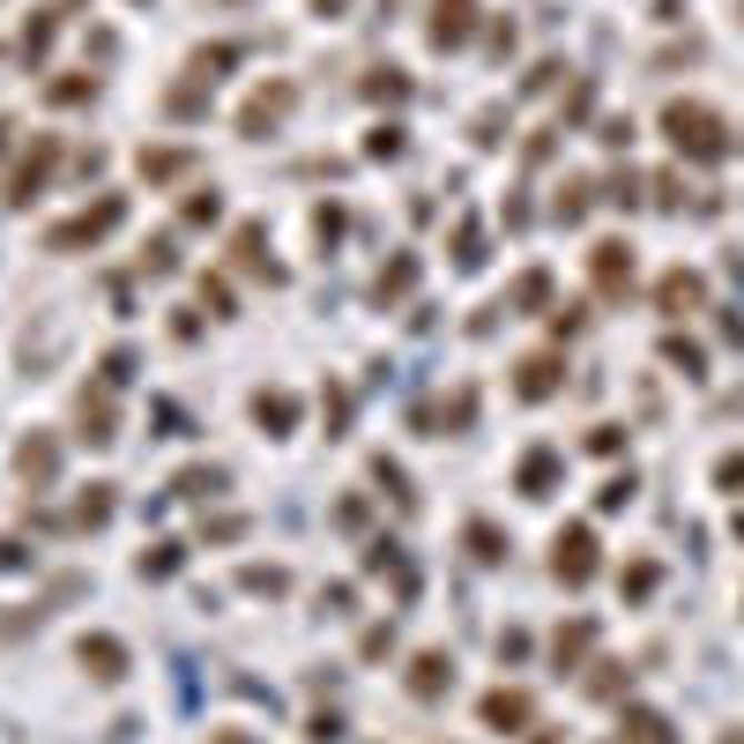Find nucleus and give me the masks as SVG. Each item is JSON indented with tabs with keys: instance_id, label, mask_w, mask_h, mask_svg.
<instances>
[{
	"instance_id": "obj_1",
	"label": "nucleus",
	"mask_w": 744,
	"mask_h": 744,
	"mask_svg": "<svg viewBox=\"0 0 744 744\" xmlns=\"http://www.w3.org/2000/svg\"><path fill=\"white\" fill-rule=\"evenodd\" d=\"M663 134L677 142V157H693V164H722L730 157V134H722V120L707 112V104H663Z\"/></svg>"
},
{
	"instance_id": "obj_2",
	"label": "nucleus",
	"mask_w": 744,
	"mask_h": 744,
	"mask_svg": "<svg viewBox=\"0 0 744 744\" xmlns=\"http://www.w3.org/2000/svg\"><path fill=\"white\" fill-rule=\"evenodd\" d=\"M120 223H127V201H120V194H104V201H90V209H82V217L52 223V231H46V247H52V253L98 247V239H112V231H120Z\"/></svg>"
},
{
	"instance_id": "obj_3",
	"label": "nucleus",
	"mask_w": 744,
	"mask_h": 744,
	"mask_svg": "<svg viewBox=\"0 0 744 744\" xmlns=\"http://www.w3.org/2000/svg\"><path fill=\"white\" fill-rule=\"evenodd\" d=\"M52 164H60V134H30L23 164H16V172H8V201H16V209H30V201L46 194Z\"/></svg>"
},
{
	"instance_id": "obj_4",
	"label": "nucleus",
	"mask_w": 744,
	"mask_h": 744,
	"mask_svg": "<svg viewBox=\"0 0 744 744\" xmlns=\"http://www.w3.org/2000/svg\"><path fill=\"white\" fill-rule=\"evenodd\" d=\"M291 104H298V82H261L247 98V112H239V134H247V142H269L275 127L291 120Z\"/></svg>"
},
{
	"instance_id": "obj_5",
	"label": "nucleus",
	"mask_w": 744,
	"mask_h": 744,
	"mask_svg": "<svg viewBox=\"0 0 744 744\" xmlns=\"http://www.w3.org/2000/svg\"><path fill=\"white\" fill-rule=\"evenodd\" d=\"M112 395H120V388H104V380L74 395V424H82L74 440H90V446H112V440H120V402H112Z\"/></svg>"
},
{
	"instance_id": "obj_6",
	"label": "nucleus",
	"mask_w": 744,
	"mask_h": 744,
	"mask_svg": "<svg viewBox=\"0 0 744 744\" xmlns=\"http://www.w3.org/2000/svg\"><path fill=\"white\" fill-rule=\"evenodd\" d=\"M551 573H559L566 589H589V581H595V536H589V529H559V544H551Z\"/></svg>"
},
{
	"instance_id": "obj_7",
	"label": "nucleus",
	"mask_w": 744,
	"mask_h": 744,
	"mask_svg": "<svg viewBox=\"0 0 744 744\" xmlns=\"http://www.w3.org/2000/svg\"><path fill=\"white\" fill-rule=\"evenodd\" d=\"M470 30H476V0H432V23H424L432 52H462Z\"/></svg>"
},
{
	"instance_id": "obj_8",
	"label": "nucleus",
	"mask_w": 744,
	"mask_h": 744,
	"mask_svg": "<svg viewBox=\"0 0 744 744\" xmlns=\"http://www.w3.org/2000/svg\"><path fill=\"white\" fill-rule=\"evenodd\" d=\"M16 476H23L30 492H52V484H60V440H52V432H30V440L16 446Z\"/></svg>"
},
{
	"instance_id": "obj_9",
	"label": "nucleus",
	"mask_w": 744,
	"mask_h": 744,
	"mask_svg": "<svg viewBox=\"0 0 744 744\" xmlns=\"http://www.w3.org/2000/svg\"><path fill=\"white\" fill-rule=\"evenodd\" d=\"M559 388H566L559 350H536V358H521V365H514V395H521V402H551Z\"/></svg>"
},
{
	"instance_id": "obj_10",
	"label": "nucleus",
	"mask_w": 744,
	"mask_h": 744,
	"mask_svg": "<svg viewBox=\"0 0 744 744\" xmlns=\"http://www.w3.org/2000/svg\"><path fill=\"white\" fill-rule=\"evenodd\" d=\"M74 663L90 670L98 685H120L127 677V641H112V633H82V641H74Z\"/></svg>"
},
{
	"instance_id": "obj_11",
	"label": "nucleus",
	"mask_w": 744,
	"mask_h": 744,
	"mask_svg": "<svg viewBox=\"0 0 744 744\" xmlns=\"http://www.w3.org/2000/svg\"><path fill=\"white\" fill-rule=\"evenodd\" d=\"M589 269H595V291H603V298L633 291V247H625V239H603V247L589 253Z\"/></svg>"
},
{
	"instance_id": "obj_12",
	"label": "nucleus",
	"mask_w": 744,
	"mask_h": 744,
	"mask_svg": "<svg viewBox=\"0 0 744 744\" xmlns=\"http://www.w3.org/2000/svg\"><path fill=\"white\" fill-rule=\"evenodd\" d=\"M559 476H566L559 446H529V454H521V470H514V484H521V499H551V492H559Z\"/></svg>"
},
{
	"instance_id": "obj_13",
	"label": "nucleus",
	"mask_w": 744,
	"mask_h": 744,
	"mask_svg": "<svg viewBox=\"0 0 744 744\" xmlns=\"http://www.w3.org/2000/svg\"><path fill=\"white\" fill-rule=\"evenodd\" d=\"M231 261H239L247 275L283 283V261H269V231H261V223H239V231H231Z\"/></svg>"
},
{
	"instance_id": "obj_14",
	"label": "nucleus",
	"mask_w": 744,
	"mask_h": 744,
	"mask_svg": "<svg viewBox=\"0 0 744 744\" xmlns=\"http://www.w3.org/2000/svg\"><path fill=\"white\" fill-rule=\"evenodd\" d=\"M60 16H68V0L60 8H30V23H23V68H46V52H52V38H60Z\"/></svg>"
},
{
	"instance_id": "obj_15",
	"label": "nucleus",
	"mask_w": 744,
	"mask_h": 744,
	"mask_svg": "<svg viewBox=\"0 0 744 744\" xmlns=\"http://www.w3.org/2000/svg\"><path fill=\"white\" fill-rule=\"evenodd\" d=\"M253 424H261L269 440H283V432L298 424V395L291 388H261V395H253Z\"/></svg>"
},
{
	"instance_id": "obj_16",
	"label": "nucleus",
	"mask_w": 744,
	"mask_h": 744,
	"mask_svg": "<svg viewBox=\"0 0 744 744\" xmlns=\"http://www.w3.org/2000/svg\"><path fill=\"white\" fill-rule=\"evenodd\" d=\"M484 722H492V730H529V722H536V700L514 693V685H499V693H484Z\"/></svg>"
},
{
	"instance_id": "obj_17",
	"label": "nucleus",
	"mask_w": 744,
	"mask_h": 744,
	"mask_svg": "<svg viewBox=\"0 0 744 744\" xmlns=\"http://www.w3.org/2000/svg\"><path fill=\"white\" fill-rule=\"evenodd\" d=\"M446 685H454V663H446L440 647H424V655H410V693H418V700H440Z\"/></svg>"
},
{
	"instance_id": "obj_18",
	"label": "nucleus",
	"mask_w": 744,
	"mask_h": 744,
	"mask_svg": "<svg viewBox=\"0 0 744 744\" xmlns=\"http://www.w3.org/2000/svg\"><path fill=\"white\" fill-rule=\"evenodd\" d=\"M194 172V149H142V179L149 187H172V179Z\"/></svg>"
},
{
	"instance_id": "obj_19",
	"label": "nucleus",
	"mask_w": 744,
	"mask_h": 744,
	"mask_svg": "<svg viewBox=\"0 0 744 744\" xmlns=\"http://www.w3.org/2000/svg\"><path fill=\"white\" fill-rule=\"evenodd\" d=\"M365 573H395V589H402V595L418 589V573H410L402 544H388V536H372V544H365Z\"/></svg>"
},
{
	"instance_id": "obj_20",
	"label": "nucleus",
	"mask_w": 744,
	"mask_h": 744,
	"mask_svg": "<svg viewBox=\"0 0 744 744\" xmlns=\"http://www.w3.org/2000/svg\"><path fill=\"white\" fill-rule=\"evenodd\" d=\"M410 283H418V253H395L388 269L372 275V298H380V305H395V298H410Z\"/></svg>"
},
{
	"instance_id": "obj_21",
	"label": "nucleus",
	"mask_w": 744,
	"mask_h": 744,
	"mask_svg": "<svg viewBox=\"0 0 744 744\" xmlns=\"http://www.w3.org/2000/svg\"><path fill=\"white\" fill-rule=\"evenodd\" d=\"M655 298H663V313H693L700 298H707V283H700L693 269H670V275H663V291H655Z\"/></svg>"
},
{
	"instance_id": "obj_22",
	"label": "nucleus",
	"mask_w": 744,
	"mask_h": 744,
	"mask_svg": "<svg viewBox=\"0 0 744 744\" xmlns=\"http://www.w3.org/2000/svg\"><path fill=\"white\" fill-rule=\"evenodd\" d=\"M179 566H187V544H149L142 559H134V573H142V581H172Z\"/></svg>"
},
{
	"instance_id": "obj_23",
	"label": "nucleus",
	"mask_w": 744,
	"mask_h": 744,
	"mask_svg": "<svg viewBox=\"0 0 744 744\" xmlns=\"http://www.w3.org/2000/svg\"><path fill=\"white\" fill-rule=\"evenodd\" d=\"M595 647V625L589 619H573V625H559V641H551V655H559V670H573L581 655Z\"/></svg>"
},
{
	"instance_id": "obj_24",
	"label": "nucleus",
	"mask_w": 744,
	"mask_h": 744,
	"mask_svg": "<svg viewBox=\"0 0 744 744\" xmlns=\"http://www.w3.org/2000/svg\"><path fill=\"white\" fill-rule=\"evenodd\" d=\"M619 730H625L633 744H677V737H670V722L655 715V707H625V722H619Z\"/></svg>"
},
{
	"instance_id": "obj_25",
	"label": "nucleus",
	"mask_w": 744,
	"mask_h": 744,
	"mask_svg": "<svg viewBox=\"0 0 744 744\" xmlns=\"http://www.w3.org/2000/svg\"><path fill=\"white\" fill-rule=\"evenodd\" d=\"M223 484H231V476H223L217 462H209V470H179L172 476V499H217Z\"/></svg>"
},
{
	"instance_id": "obj_26",
	"label": "nucleus",
	"mask_w": 744,
	"mask_h": 744,
	"mask_svg": "<svg viewBox=\"0 0 744 744\" xmlns=\"http://www.w3.org/2000/svg\"><path fill=\"white\" fill-rule=\"evenodd\" d=\"M462 544H470L476 566H499V559H506V536H499L492 521H470V529H462Z\"/></svg>"
},
{
	"instance_id": "obj_27",
	"label": "nucleus",
	"mask_w": 744,
	"mask_h": 744,
	"mask_svg": "<svg viewBox=\"0 0 744 744\" xmlns=\"http://www.w3.org/2000/svg\"><path fill=\"white\" fill-rule=\"evenodd\" d=\"M551 298V275L544 269H529V275H514V291H506V313H536Z\"/></svg>"
},
{
	"instance_id": "obj_28",
	"label": "nucleus",
	"mask_w": 744,
	"mask_h": 744,
	"mask_svg": "<svg viewBox=\"0 0 744 744\" xmlns=\"http://www.w3.org/2000/svg\"><path fill=\"white\" fill-rule=\"evenodd\" d=\"M454 269H484V223L476 217L454 223Z\"/></svg>"
},
{
	"instance_id": "obj_29",
	"label": "nucleus",
	"mask_w": 744,
	"mask_h": 744,
	"mask_svg": "<svg viewBox=\"0 0 744 744\" xmlns=\"http://www.w3.org/2000/svg\"><path fill=\"white\" fill-rule=\"evenodd\" d=\"M104 521H112V484H90L74 499V529H104Z\"/></svg>"
},
{
	"instance_id": "obj_30",
	"label": "nucleus",
	"mask_w": 744,
	"mask_h": 744,
	"mask_svg": "<svg viewBox=\"0 0 744 744\" xmlns=\"http://www.w3.org/2000/svg\"><path fill=\"white\" fill-rule=\"evenodd\" d=\"M239 52H247V46H201L194 60H187V74H194V82H217V74L231 68V60H239Z\"/></svg>"
},
{
	"instance_id": "obj_31",
	"label": "nucleus",
	"mask_w": 744,
	"mask_h": 744,
	"mask_svg": "<svg viewBox=\"0 0 744 744\" xmlns=\"http://www.w3.org/2000/svg\"><path fill=\"white\" fill-rule=\"evenodd\" d=\"M372 484L395 499V506H410V499H418V492H410V476H402V462H388V454H372Z\"/></svg>"
},
{
	"instance_id": "obj_32",
	"label": "nucleus",
	"mask_w": 744,
	"mask_h": 744,
	"mask_svg": "<svg viewBox=\"0 0 744 744\" xmlns=\"http://www.w3.org/2000/svg\"><path fill=\"white\" fill-rule=\"evenodd\" d=\"M164 112H172V120H201V112H209V82H179L172 98H164Z\"/></svg>"
},
{
	"instance_id": "obj_33",
	"label": "nucleus",
	"mask_w": 744,
	"mask_h": 744,
	"mask_svg": "<svg viewBox=\"0 0 744 744\" xmlns=\"http://www.w3.org/2000/svg\"><path fill=\"white\" fill-rule=\"evenodd\" d=\"M365 98H388V104H402V98H410V74H402V68H372Z\"/></svg>"
},
{
	"instance_id": "obj_34",
	"label": "nucleus",
	"mask_w": 744,
	"mask_h": 744,
	"mask_svg": "<svg viewBox=\"0 0 744 744\" xmlns=\"http://www.w3.org/2000/svg\"><path fill=\"white\" fill-rule=\"evenodd\" d=\"M46 98L52 104H90V98H98V74H68V82H52Z\"/></svg>"
},
{
	"instance_id": "obj_35",
	"label": "nucleus",
	"mask_w": 744,
	"mask_h": 744,
	"mask_svg": "<svg viewBox=\"0 0 744 744\" xmlns=\"http://www.w3.org/2000/svg\"><path fill=\"white\" fill-rule=\"evenodd\" d=\"M239 581H247L253 595H283V589H291V573H283V566H247Z\"/></svg>"
},
{
	"instance_id": "obj_36",
	"label": "nucleus",
	"mask_w": 744,
	"mask_h": 744,
	"mask_svg": "<svg viewBox=\"0 0 744 744\" xmlns=\"http://www.w3.org/2000/svg\"><path fill=\"white\" fill-rule=\"evenodd\" d=\"M98 380H104V388H127V380H134V350H104Z\"/></svg>"
},
{
	"instance_id": "obj_37",
	"label": "nucleus",
	"mask_w": 744,
	"mask_h": 744,
	"mask_svg": "<svg viewBox=\"0 0 744 744\" xmlns=\"http://www.w3.org/2000/svg\"><path fill=\"white\" fill-rule=\"evenodd\" d=\"M217 217H223V194H217V187L187 194V223H217Z\"/></svg>"
},
{
	"instance_id": "obj_38",
	"label": "nucleus",
	"mask_w": 744,
	"mask_h": 744,
	"mask_svg": "<svg viewBox=\"0 0 744 744\" xmlns=\"http://www.w3.org/2000/svg\"><path fill=\"white\" fill-rule=\"evenodd\" d=\"M247 529H253L247 514H217V521H209V529H201V536H209V544H239Z\"/></svg>"
},
{
	"instance_id": "obj_39",
	"label": "nucleus",
	"mask_w": 744,
	"mask_h": 744,
	"mask_svg": "<svg viewBox=\"0 0 744 744\" xmlns=\"http://www.w3.org/2000/svg\"><path fill=\"white\" fill-rule=\"evenodd\" d=\"M201 305H209L217 321H231V283H223V275H201Z\"/></svg>"
},
{
	"instance_id": "obj_40",
	"label": "nucleus",
	"mask_w": 744,
	"mask_h": 744,
	"mask_svg": "<svg viewBox=\"0 0 744 744\" xmlns=\"http://www.w3.org/2000/svg\"><path fill=\"white\" fill-rule=\"evenodd\" d=\"M589 217V179H573L566 194H559V223H581Z\"/></svg>"
},
{
	"instance_id": "obj_41",
	"label": "nucleus",
	"mask_w": 744,
	"mask_h": 744,
	"mask_svg": "<svg viewBox=\"0 0 744 744\" xmlns=\"http://www.w3.org/2000/svg\"><path fill=\"white\" fill-rule=\"evenodd\" d=\"M365 157H380V164H388V157H402V127H372Z\"/></svg>"
},
{
	"instance_id": "obj_42",
	"label": "nucleus",
	"mask_w": 744,
	"mask_h": 744,
	"mask_svg": "<svg viewBox=\"0 0 744 744\" xmlns=\"http://www.w3.org/2000/svg\"><path fill=\"white\" fill-rule=\"evenodd\" d=\"M313 239L335 247V239H343V209H313Z\"/></svg>"
},
{
	"instance_id": "obj_43",
	"label": "nucleus",
	"mask_w": 744,
	"mask_h": 744,
	"mask_svg": "<svg viewBox=\"0 0 744 744\" xmlns=\"http://www.w3.org/2000/svg\"><path fill=\"white\" fill-rule=\"evenodd\" d=\"M625 499H633V476H611V484H603V492H595V506H603V514H619Z\"/></svg>"
},
{
	"instance_id": "obj_44",
	"label": "nucleus",
	"mask_w": 744,
	"mask_h": 744,
	"mask_svg": "<svg viewBox=\"0 0 744 744\" xmlns=\"http://www.w3.org/2000/svg\"><path fill=\"white\" fill-rule=\"evenodd\" d=\"M305 737L313 744H343V715H313L305 722Z\"/></svg>"
},
{
	"instance_id": "obj_45",
	"label": "nucleus",
	"mask_w": 744,
	"mask_h": 744,
	"mask_svg": "<svg viewBox=\"0 0 744 744\" xmlns=\"http://www.w3.org/2000/svg\"><path fill=\"white\" fill-rule=\"evenodd\" d=\"M0 573H30V544H16V536H0Z\"/></svg>"
},
{
	"instance_id": "obj_46",
	"label": "nucleus",
	"mask_w": 744,
	"mask_h": 744,
	"mask_svg": "<svg viewBox=\"0 0 744 744\" xmlns=\"http://www.w3.org/2000/svg\"><path fill=\"white\" fill-rule=\"evenodd\" d=\"M142 261H149V275H172V269H179V253H172V239H157V247H149Z\"/></svg>"
},
{
	"instance_id": "obj_47",
	"label": "nucleus",
	"mask_w": 744,
	"mask_h": 744,
	"mask_svg": "<svg viewBox=\"0 0 744 744\" xmlns=\"http://www.w3.org/2000/svg\"><path fill=\"white\" fill-rule=\"evenodd\" d=\"M619 589H625V595H647V589H655V566H625Z\"/></svg>"
},
{
	"instance_id": "obj_48",
	"label": "nucleus",
	"mask_w": 744,
	"mask_h": 744,
	"mask_svg": "<svg viewBox=\"0 0 744 744\" xmlns=\"http://www.w3.org/2000/svg\"><path fill=\"white\" fill-rule=\"evenodd\" d=\"M388 647H395V625H372V633H365V663H380Z\"/></svg>"
},
{
	"instance_id": "obj_49",
	"label": "nucleus",
	"mask_w": 744,
	"mask_h": 744,
	"mask_svg": "<svg viewBox=\"0 0 744 744\" xmlns=\"http://www.w3.org/2000/svg\"><path fill=\"white\" fill-rule=\"evenodd\" d=\"M335 529H365V499H343V506H335Z\"/></svg>"
},
{
	"instance_id": "obj_50",
	"label": "nucleus",
	"mask_w": 744,
	"mask_h": 744,
	"mask_svg": "<svg viewBox=\"0 0 744 744\" xmlns=\"http://www.w3.org/2000/svg\"><path fill=\"white\" fill-rule=\"evenodd\" d=\"M715 476L730 484V492H737V484H744V454H722V470H715Z\"/></svg>"
},
{
	"instance_id": "obj_51",
	"label": "nucleus",
	"mask_w": 744,
	"mask_h": 744,
	"mask_svg": "<svg viewBox=\"0 0 744 744\" xmlns=\"http://www.w3.org/2000/svg\"><path fill=\"white\" fill-rule=\"evenodd\" d=\"M209 744H253V737H247V730H217Z\"/></svg>"
},
{
	"instance_id": "obj_52",
	"label": "nucleus",
	"mask_w": 744,
	"mask_h": 744,
	"mask_svg": "<svg viewBox=\"0 0 744 744\" xmlns=\"http://www.w3.org/2000/svg\"><path fill=\"white\" fill-rule=\"evenodd\" d=\"M350 0H313V16H343Z\"/></svg>"
},
{
	"instance_id": "obj_53",
	"label": "nucleus",
	"mask_w": 744,
	"mask_h": 744,
	"mask_svg": "<svg viewBox=\"0 0 744 744\" xmlns=\"http://www.w3.org/2000/svg\"><path fill=\"white\" fill-rule=\"evenodd\" d=\"M8 134H16V127H0V157H8Z\"/></svg>"
},
{
	"instance_id": "obj_54",
	"label": "nucleus",
	"mask_w": 744,
	"mask_h": 744,
	"mask_svg": "<svg viewBox=\"0 0 744 744\" xmlns=\"http://www.w3.org/2000/svg\"><path fill=\"white\" fill-rule=\"evenodd\" d=\"M737 536H744V514H737Z\"/></svg>"
},
{
	"instance_id": "obj_55",
	"label": "nucleus",
	"mask_w": 744,
	"mask_h": 744,
	"mask_svg": "<svg viewBox=\"0 0 744 744\" xmlns=\"http://www.w3.org/2000/svg\"><path fill=\"white\" fill-rule=\"evenodd\" d=\"M134 8H149V0H134Z\"/></svg>"
}]
</instances>
